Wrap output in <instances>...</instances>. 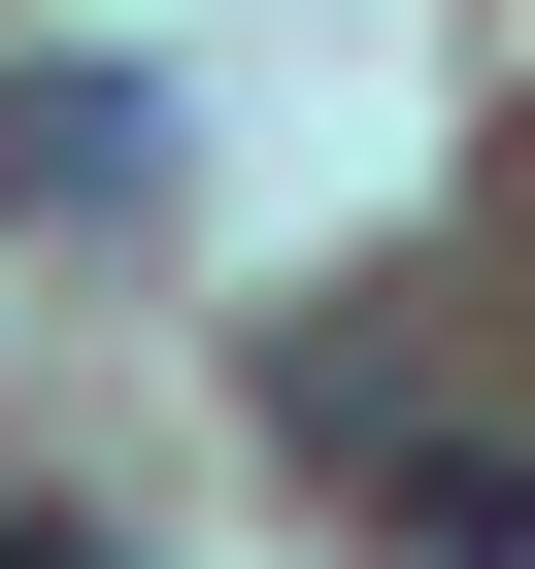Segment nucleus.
Listing matches in <instances>:
<instances>
[{
	"label": "nucleus",
	"instance_id": "f03ea898",
	"mask_svg": "<svg viewBox=\"0 0 535 569\" xmlns=\"http://www.w3.org/2000/svg\"><path fill=\"white\" fill-rule=\"evenodd\" d=\"M0 569H134V536H101V502H0Z\"/></svg>",
	"mask_w": 535,
	"mask_h": 569
},
{
	"label": "nucleus",
	"instance_id": "f257e3e1",
	"mask_svg": "<svg viewBox=\"0 0 535 569\" xmlns=\"http://www.w3.org/2000/svg\"><path fill=\"white\" fill-rule=\"evenodd\" d=\"M0 201H34V234H168V101L134 68H34V101H0Z\"/></svg>",
	"mask_w": 535,
	"mask_h": 569
}]
</instances>
